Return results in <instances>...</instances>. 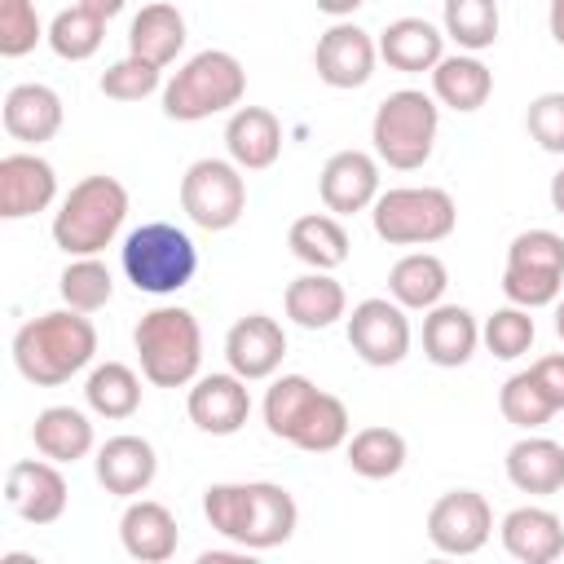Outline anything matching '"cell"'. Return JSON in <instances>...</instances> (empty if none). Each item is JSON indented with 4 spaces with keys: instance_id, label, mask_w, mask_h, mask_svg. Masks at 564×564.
Masks as SVG:
<instances>
[{
    "instance_id": "44",
    "label": "cell",
    "mask_w": 564,
    "mask_h": 564,
    "mask_svg": "<svg viewBox=\"0 0 564 564\" xmlns=\"http://www.w3.org/2000/svg\"><path fill=\"white\" fill-rule=\"evenodd\" d=\"M533 379L542 383V392L555 401V410H564V352H551V357H538L533 366Z\"/></svg>"
},
{
    "instance_id": "32",
    "label": "cell",
    "mask_w": 564,
    "mask_h": 564,
    "mask_svg": "<svg viewBox=\"0 0 564 564\" xmlns=\"http://www.w3.org/2000/svg\"><path fill=\"white\" fill-rule=\"evenodd\" d=\"M286 247H291V256L295 260H304L308 269H339L344 260H348V229L335 220V216H326V212H308V216H300L295 225H291V234H286Z\"/></svg>"
},
{
    "instance_id": "33",
    "label": "cell",
    "mask_w": 564,
    "mask_h": 564,
    "mask_svg": "<svg viewBox=\"0 0 564 564\" xmlns=\"http://www.w3.org/2000/svg\"><path fill=\"white\" fill-rule=\"evenodd\" d=\"M445 286H449V273H445L441 256H432V251H410L388 273V295L401 308H423L427 313L432 304H441Z\"/></svg>"
},
{
    "instance_id": "49",
    "label": "cell",
    "mask_w": 564,
    "mask_h": 564,
    "mask_svg": "<svg viewBox=\"0 0 564 564\" xmlns=\"http://www.w3.org/2000/svg\"><path fill=\"white\" fill-rule=\"evenodd\" d=\"M555 335L564 339V300H555Z\"/></svg>"
},
{
    "instance_id": "34",
    "label": "cell",
    "mask_w": 564,
    "mask_h": 564,
    "mask_svg": "<svg viewBox=\"0 0 564 564\" xmlns=\"http://www.w3.org/2000/svg\"><path fill=\"white\" fill-rule=\"evenodd\" d=\"M84 401L101 419H132L141 405V379L123 361H101L84 383Z\"/></svg>"
},
{
    "instance_id": "41",
    "label": "cell",
    "mask_w": 564,
    "mask_h": 564,
    "mask_svg": "<svg viewBox=\"0 0 564 564\" xmlns=\"http://www.w3.org/2000/svg\"><path fill=\"white\" fill-rule=\"evenodd\" d=\"M159 79H163V66L128 53L123 62H115V66L101 70V93L115 97V101H141V97H150L159 88Z\"/></svg>"
},
{
    "instance_id": "29",
    "label": "cell",
    "mask_w": 564,
    "mask_h": 564,
    "mask_svg": "<svg viewBox=\"0 0 564 564\" xmlns=\"http://www.w3.org/2000/svg\"><path fill=\"white\" fill-rule=\"evenodd\" d=\"M286 317L295 322V326H304V330H326V326H335L339 317H344V308H348V295H344V286L326 273V269H313V273H300L291 286H286Z\"/></svg>"
},
{
    "instance_id": "13",
    "label": "cell",
    "mask_w": 564,
    "mask_h": 564,
    "mask_svg": "<svg viewBox=\"0 0 564 564\" xmlns=\"http://www.w3.org/2000/svg\"><path fill=\"white\" fill-rule=\"evenodd\" d=\"M348 344L366 366H397L410 352V317L397 300L370 295L348 317Z\"/></svg>"
},
{
    "instance_id": "46",
    "label": "cell",
    "mask_w": 564,
    "mask_h": 564,
    "mask_svg": "<svg viewBox=\"0 0 564 564\" xmlns=\"http://www.w3.org/2000/svg\"><path fill=\"white\" fill-rule=\"evenodd\" d=\"M551 40L564 48V0H551Z\"/></svg>"
},
{
    "instance_id": "39",
    "label": "cell",
    "mask_w": 564,
    "mask_h": 564,
    "mask_svg": "<svg viewBox=\"0 0 564 564\" xmlns=\"http://www.w3.org/2000/svg\"><path fill=\"white\" fill-rule=\"evenodd\" d=\"M498 410H502L507 423L533 432V427H542V423L555 414V401L542 392V383L533 379V370H520V375H511V379L502 383V392H498Z\"/></svg>"
},
{
    "instance_id": "30",
    "label": "cell",
    "mask_w": 564,
    "mask_h": 564,
    "mask_svg": "<svg viewBox=\"0 0 564 564\" xmlns=\"http://www.w3.org/2000/svg\"><path fill=\"white\" fill-rule=\"evenodd\" d=\"M31 441L53 463H79L93 449V423L75 405H48L31 423Z\"/></svg>"
},
{
    "instance_id": "18",
    "label": "cell",
    "mask_w": 564,
    "mask_h": 564,
    "mask_svg": "<svg viewBox=\"0 0 564 564\" xmlns=\"http://www.w3.org/2000/svg\"><path fill=\"white\" fill-rule=\"evenodd\" d=\"M317 189H322L326 212L357 216V212L375 207V198H379V163L366 150H339L326 159Z\"/></svg>"
},
{
    "instance_id": "36",
    "label": "cell",
    "mask_w": 564,
    "mask_h": 564,
    "mask_svg": "<svg viewBox=\"0 0 564 564\" xmlns=\"http://www.w3.org/2000/svg\"><path fill=\"white\" fill-rule=\"evenodd\" d=\"M348 467L366 480H388L405 467V436L392 427H361L348 441Z\"/></svg>"
},
{
    "instance_id": "9",
    "label": "cell",
    "mask_w": 564,
    "mask_h": 564,
    "mask_svg": "<svg viewBox=\"0 0 564 564\" xmlns=\"http://www.w3.org/2000/svg\"><path fill=\"white\" fill-rule=\"evenodd\" d=\"M370 220L388 247H427L454 234L458 207L436 185H397L375 198Z\"/></svg>"
},
{
    "instance_id": "42",
    "label": "cell",
    "mask_w": 564,
    "mask_h": 564,
    "mask_svg": "<svg viewBox=\"0 0 564 564\" xmlns=\"http://www.w3.org/2000/svg\"><path fill=\"white\" fill-rule=\"evenodd\" d=\"M48 31L35 18L31 0H0V57H26Z\"/></svg>"
},
{
    "instance_id": "23",
    "label": "cell",
    "mask_w": 564,
    "mask_h": 564,
    "mask_svg": "<svg viewBox=\"0 0 564 564\" xmlns=\"http://www.w3.org/2000/svg\"><path fill=\"white\" fill-rule=\"evenodd\" d=\"M502 546L520 564H555L564 555V524L546 507H516L502 516Z\"/></svg>"
},
{
    "instance_id": "31",
    "label": "cell",
    "mask_w": 564,
    "mask_h": 564,
    "mask_svg": "<svg viewBox=\"0 0 564 564\" xmlns=\"http://www.w3.org/2000/svg\"><path fill=\"white\" fill-rule=\"evenodd\" d=\"M181 48H185V18L176 13V4L154 0V4H145L132 18V26H128V53H137V57H145L154 66H167V62H176Z\"/></svg>"
},
{
    "instance_id": "19",
    "label": "cell",
    "mask_w": 564,
    "mask_h": 564,
    "mask_svg": "<svg viewBox=\"0 0 564 564\" xmlns=\"http://www.w3.org/2000/svg\"><path fill=\"white\" fill-rule=\"evenodd\" d=\"M57 194V172L40 154H4L0 159V216L26 220L44 212Z\"/></svg>"
},
{
    "instance_id": "40",
    "label": "cell",
    "mask_w": 564,
    "mask_h": 564,
    "mask_svg": "<svg viewBox=\"0 0 564 564\" xmlns=\"http://www.w3.org/2000/svg\"><path fill=\"white\" fill-rule=\"evenodd\" d=\"M533 335H538V326H533L529 308H520V304L494 308V313L485 317V326H480V339H485V348H489L494 357H502V361H516V357H524V352L533 348Z\"/></svg>"
},
{
    "instance_id": "25",
    "label": "cell",
    "mask_w": 564,
    "mask_h": 564,
    "mask_svg": "<svg viewBox=\"0 0 564 564\" xmlns=\"http://www.w3.org/2000/svg\"><path fill=\"white\" fill-rule=\"evenodd\" d=\"M480 344V326L463 304H432L423 317V352L432 366H467Z\"/></svg>"
},
{
    "instance_id": "27",
    "label": "cell",
    "mask_w": 564,
    "mask_h": 564,
    "mask_svg": "<svg viewBox=\"0 0 564 564\" xmlns=\"http://www.w3.org/2000/svg\"><path fill=\"white\" fill-rule=\"evenodd\" d=\"M432 93L441 106L458 110V115H471L489 101L494 93V70L476 57V53H454V57H441L432 66Z\"/></svg>"
},
{
    "instance_id": "35",
    "label": "cell",
    "mask_w": 564,
    "mask_h": 564,
    "mask_svg": "<svg viewBox=\"0 0 564 564\" xmlns=\"http://www.w3.org/2000/svg\"><path fill=\"white\" fill-rule=\"evenodd\" d=\"M106 40V18L88 4H70L62 9L53 22H48V48L62 57V62H84L101 48Z\"/></svg>"
},
{
    "instance_id": "15",
    "label": "cell",
    "mask_w": 564,
    "mask_h": 564,
    "mask_svg": "<svg viewBox=\"0 0 564 564\" xmlns=\"http://www.w3.org/2000/svg\"><path fill=\"white\" fill-rule=\"evenodd\" d=\"M4 498L26 524H53L66 511V476L53 458H22L4 476Z\"/></svg>"
},
{
    "instance_id": "37",
    "label": "cell",
    "mask_w": 564,
    "mask_h": 564,
    "mask_svg": "<svg viewBox=\"0 0 564 564\" xmlns=\"http://www.w3.org/2000/svg\"><path fill=\"white\" fill-rule=\"evenodd\" d=\"M57 291H62L66 308L97 313V308L110 304V295H115V278H110V269H106L97 256H75V260L62 269Z\"/></svg>"
},
{
    "instance_id": "47",
    "label": "cell",
    "mask_w": 564,
    "mask_h": 564,
    "mask_svg": "<svg viewBox=\"0 0 564 564\" xmlns=\"http://www.w3.org/2000/svg\"><path fill=\"white\" fill-rule=\"evenodd\" d=\"M551 207H555V212L564 216V167H560V172L551 176Z\"/></svg>"
},
{
    "instance_id": "20",
    "label": "cell",
    "mask_w": 564,
    "mask_h": 564,
    "mask_svg": "<svg viewBox=\"0 0 564 564\" xmlns=\"http://www.w3.org/2000/svg\"><path fill=\"white\" fill-rule=\"evenodd\" d=\"M159 471V458H154V445L145 436H110L101 449H97V485L115 498H137L150 489Z\"/></svg>"
},
{
    "instance_id": "12",
    "label": "cell",
    "mask_w": 564,
    "mask_h": 564,
    "mask_svg": "<svg viewBox=\"0 0 564 564\" xmlns=\"http://www.w3.org/2000/svg\"><path fill=\"white\" fill-rule=\"evenodd\" d=\"M494 533V511L476 489H449L427 511V542L441 555H476Z\"/></svg>"
},
{
    "instance_id": "26",
    "label": "cell",
    "mask_w": 564,
    "mask_h": 564,
    "mask_svg": "<svg viewBox=\"0 0 564 564\" xmlns=\"http://www.w3.org/2000/svg\"><path fill=\"white\" fill-rule=\"evenodd\" d=\"M379 57L405 75L432 70L445 57V31H436L427 18H397L379 35Z\"/></svg>"
},
{
    "instance_id": "8",
    "label": "cell",
    "mask_w": 564,
    "mask_h": 564,
    "mask_svg": "<svg viewBox=\"0 0 564 564\" xmlns=\"http://www.w3.org/2000/svg\"><path fill=\"white\" fill-rule=\"evenodd\" d=\"M123 273L137 291L145 295H176L181 286L194 282L198 273V247L185 229L167 225V220H150L141 229H132L123 238Z\"/></svg>"
},
{
    "instance_id": "45",
    "label": "cell",
    "mask_w": 564,
    "mask_h": 564,
    "mask_svg": "<svg viewBox=\"0 0 564 564\" xmlns=\"http://www.w3.org/2000/svg\"><path fill=\"white\" fill-rule=\"evenodd\" d=\"M361 4H366V0H317V9L330 13V18H352Z\"/></svg>"
},
{
    "instance_id": "5",
    "label": "cell",
    "mask_w": 564,
    "mask_h": 564,
    "mask_svg": "<svg viewBox=\"0 0 564 564\" xmlns=\"http://www.w3.org/2000/svg\"><path fill=\"white\" fill-rule=\"evenodd\" d=\"M132 344H137L141 375L154 388H185L198 375V366H203V330H198V317L189 308H181V304L150 308L137 322Z\"/></svg>"
},
{
    "instance_id": "6",
    "label": "cell",
    "mask_w": 564,
    "mask_h": 564,
    "mask_svg": "<svg viewBox=\"0 0 564 564\" xmlns=\"http://www.w3.org/2000/svg\"><path fill=\"white\" fill-rule=\"evenodd\" d=\"M242 93H247L242 62L225 48H203L163 84V115L176 123H198L220 110H238Z\"/></svg>"
},
{
    "instance_id": "43",
    "label": "cell",
    "mask_w": 564,
    "mask_h": 564,
    "mask_svg": "<svg viewBox=\"0 0 564 564\" xmlns=\"http://www.w3.org/2000/svg\"><path fill=\"white\" fill-rule=\"evenodd\" d=\"M529 137L546 150V154H564V93H542L529 101Z\"/></svg>"
},
{
    "instance_id": "3",
    "label": "cell",
    "mask_w": 564,
    "mask_h": 564,
    "mask_svg": "<svg viewBox=\"0 0 564 564\" xmlns=\"http://www.w3.org/2000/svg\"><path fill=\"white\" fill-rule=\"evenodd\" d=\"M264 427L304 454H330L348 441V405L304 375H282L264 392Z\"/></svg>"
},
{
    "instance_id": "4",
    "label": "cell",
    "mask_w": 564,
    "mask_h": 564,
    "mask_svg": "<svg viewBox=\"0 0 564 564\" xmlns=\"http://www.w3.org/2000/svg\"><path fill=\"white\" fill-rule=\"evenodd\" d=\"M123 216H128V189L115 176L93 172L75 181L70 194L62 198L53 216V242L66 256H97L115 242V234L123 229Z\"/></svg>"
},
{
    "instance_id": "38",
    "label": "cell",
    "mask_w": 564,
    "mask_h": 564,
    "mask_svg": "<svg viewBox=\"0 0 564 564\" xmlns=\"http://www.w3.org/2000/svg\"><path fill=\"white\" fill-rule=\"evenodd\" d=\"M445 35L463 53H480L498 40V0H445Z\"/></svg>"
},
{
    "instance_id": "14",
    "label": "cell",
    "mask_w": 564,
    "mask_h": 564,
    "mask_svg": "<svg viewBox=\"0 0 564 564\" xmlns=\"http://www.w3.org/2000/svg\"><path fill=\"white\" fill-rule=\"evenodd\" d=\"M375 57H379V44L370 40V31L344 18L330 31H322L313 48V66L326 88H361L375 75Z\"/></svg>"
},
{
    "instance_id": "16",
    "label": "cell",
    "mask_w": 564,
    "mask_h": 564,
    "mask_svg": "<svg viewBox=\"0 0 564 564\" xmlns=\"http://www.w3.org/2000/svg\"><path fill=\"white\" fill-rule=\"evenodd\" d=\"M286 357V335L269 313H247L225 335V361L238 379H269Z\"/></svg>"
},
{
    "instance_id": "21",
    "label": "cell",
    "mask_w": 564,
    "mask_h": 564,
    "mask_svg": "<svg viewBox=\"0 0 564 564\" xmlns=\"http://www.w3.org/2000/svg\"><path fill=\"white\" fill-rule=\"evenodd\" d=\"M225 150L242 172H264L282 154V123L264 106H238L225 123Z\"/></svg>"
},
{
    "instance_id": "1",
    "label": "cell",
    "mask_w": 564,
    "mask_h": 564,
    "mask_svg": "<svg viewBox=\"0 0 564 564\" xmlns=\"http://www.w3.org/2000/svg\"><path fill=\"white\" fill-rule=\"evenodd\" d=\"M203 516L220 538H229L234 546H247V551L282 546L300 524V507H295L291 489H282L273 480L207 485Z\"/></svg>"
},
{
    "instance_id": "2",
    "label": "cell",
    "mask_w": 564,
    "mask_h": 564,
    "mask_svg": "<svg viewBox=\"0 0 564 564\" xmlns=\"http://www.w3.org/2000/svg\"><path fill=\"white\" fill-rule=\"evenodd\" d=\"M97 352V326L79 308H53L18 326L13 335V366L35 388H57L79 375Z\"/></svg>"
},
{
    "instance_id": "17",
    "label": "cell",
    "mask_w": 564,
    "mask_h": 564,
    "mask_svg": "<svg viewBox=\"0 0 564 564\" xmlns=\"http://www.w3.org/2000/svg\"><path fill=\"white\" fill-rule=\"evenodd\" d=\"M189 423L207 436H234L247 414H251V392H247V379H238L234 370L229 375H203L194 379L189 388Z\"/></svg>"
},
{
    "instance_id": "24",
    "label": "cell",
    "mask_w": 564,
    "mask_h": 564,
    "mask_svg": "<svg viewBox=\"0 0 564 564\" xmlns=\"http://www.w3.org/2000/svg\"><path fill=\"white\" fill-rule=\"evenodd\" d=\"M0 119H4V132L13 141H26V145L53 141L62 128V97L48 84H13L4 93Z\"/></svg>"
},
{
    "instance_id": "48",
    "label": "cell",
    "mask_w": 564,
    "mask_h": 564,
    "mask_svg": "<svg viewBox=\"0 0 564 564\" xmlns=\"http://www.w3.org/2000/svg\"><path fill=\"white\" fill-rule=\"evenodd\" d=\"M79 4H88V9H97L101 18H115V13H119V9L128 4V0H79Z\"/></svg>"
},
{
    "instance_id": "11",
    "label": "cell",
    "mask_w": 564,
    "mask_h": 564,
    "mask_svg": "<svg viewBox=\"0 0 564 564\" xmlns=\"http://www.w3.org/2000/svg\"><path fill=\"white\" fill-rule=\"evenodd\" d=\"M181 212L207 229H234L247 212V181L234 159H194L181 176Z\"/></svg>"
},
{
    "instance_id": "22",
    "label": "cell",
    "mask_w": 564,
    "mask_h": 564,
    "mask_svg": "<svg viewBox=\"0 0 564 564\" xmlns=\"http://www.w3.org/2000/svg\"><path fill=\"white\" fill-rule=\"evenodd\" d=\"M119 542L132 560L141 564H163L176 555V542H181V529H176V516L163 507V502H150V498H137L128 502V511L119 516Z\"/></svg>"
},
{
    "instance_id": "28",
    "label": "cell",
    "mask_w": 564,
    "mask_h": 564,
    "mask_svg": "<svg viewBox=\"0 0 564 564\" xmlns=\"http://www.w3.org/2000/svg\"><path fill=\"white\" fill-rule=\"evenodd\" d=\"M507 480L520 494H560L564 489V445L551 436H520L507 449Z\"/></svg>"
},
{
    "instance_id": "10",
    "label": "cell",
    "mask_w": 564,
    "mask_h": 564,
    "mask_svg": "<svg viewBox=\"0 0 564 564\" xmlns=\"http://www.w3.org/2000/svg\"><path fill=\"white\" fill-rule=\"evenodd\" d=\"M564 291V238L551 229H524L507 247L502 295L520 308L555 304Z\"/></svg>"
},
{
    "instance_id": "7",
    "label": "cell",
    "mask_w": 564,
    "mask_h": 564,
    "mask_svg": "<svg viewBox=\"0 0 564 564\" xmlns=\"http://www.w3.org/2000/svg\"><path fill=\"white\" fill-rule=\"evenodd\" d=\"M436 128H441L436 101L423 88H397L379 101V110L370 119V141H375L379 163H388L397 172H414L432 159Z\"/></svg>"
}]
</instances>
